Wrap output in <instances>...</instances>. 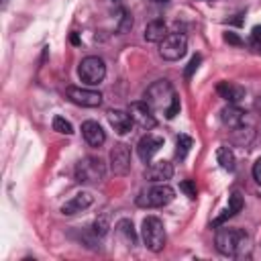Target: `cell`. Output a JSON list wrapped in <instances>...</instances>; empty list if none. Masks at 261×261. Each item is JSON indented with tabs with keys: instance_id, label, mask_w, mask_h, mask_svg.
I'll return each instance as SVG.
<instances>
[{
	"instance_id": "obj_1",
	"label": "cell",
	"mask_w": 261,
	"mask_h": 261,
	"mask_svg": "<svg viewBox=\"0 0 261 261\" xmlns=\"http://www.w3.org/2000/svg\"><path fill=\"white\" fill-rule=\"evenodd\" d=\"M214 243H216L218 253H222L226 257H241L249 249V237L245 234V230L230 228V226L218 228L216 237H214Z\"/></svg>"
},
{
	"instance_id": "obj_2",
	"label": "cell",
	"mask_w": 261,
	"mask_h": 261,
	"mask_svg": "<svg viewBox=\"0 0 261 261\" xmlns=\"http://www.w3.org/2000/svg\"><path fill=\"white\" fill-rule=\"evenodd\" d=\"M141 239H143V243L149 251H153V253L163 251L165 239H167L163 222L157 216H147L141 224Z\"/></svg>"
},
{
	"instance_id": "obj_3",
	"label": "cell",
	"mask_w": 261,
	"mask_h": 261,
	"mask_svg": "<svg viewBox=\"0 0 261 261\" xmlns=\"http://www.w3.org/2000/svg\"><path fill=\"white\" fill-rule=\"evenodd\" d=\"M143 98L153 110H161V108L167 110L171 106V102L175 100V92H173V86L167 80H157L147 88Z\"/></svg>"
},
{
	"instance_id": "obj_4",
	"label": "cell",
	"mask_w": 261,
	"mask_h": 261,
	"mask_svg": "<svg viewBox=\"0 0 261 261\" xmlns=\"http://www.w3.org/2000/svg\"><path fill=\"white\" fill-rule=\"evenodd\" d=\"M175 198V190L163 181V184H155L149 190L141 192V196L137 198V206L141 208H161L165 204H169Z\"/></svg>"
},
{
	"instance_id": "obj_5",
	"label": "cell",
	"mask_w": 261,
	"mask_h": 261,
	"mask_svg": "<svg viewBox=\"0 0 261 261\" xmlns=\"http://www.w3.org/2000/svg\"><path fill=\"white\" fill-rule=\"evenodd\" d=\"M106 175V167L100 157H84L75 165V179L77 184H98Z\"/></svg>"
},
{
	"instance_id": "obj_6",
	"label": "cell",
	"mask_w": 261,
	"mask_h": 261,
	"mask_svg": "<svg viewBox=\"0 0 261 261\" xmlns=\"http://www.w3.org/2000/svg\"><path fill=\"white\" fill-rule=\"evenodd\" d=\"M77 75L84 84L88 86H98L104 77H106V65L98 55H88L80 61L77 67Z\"/></svg>"
},
{
	"instance_id": "obj_7",
	"label": "cell",
	"mask_w": 261,
	"mask_h": 261,
	"mask_svg": "<svg viewBox=\"0 0 261 261\" xmlns=\"http://www.w3.org/2000/svg\"><path fill=\"white\" fill-rule=\"evenodd\" d=\"M188 51V37L184 33H167V37L159 43V55L167 61H177Z\"/></svg>"
},
{
	"instance_id": "obj_8",
	"label": "cell",
	"mask_w": 261,
	"mask_h": 261,
	"mask_svg": "<svg viewBox=\"0 0 261 261\" xmlns=\"http://www.w3.org/2000/svg\"><path fill=\"white\" fill-rule=\"evenodd\" d=\"M69 102L77 104V106H84V108H96L102 104V94L96 92V90H90V88H77V86H69L65 90Z\"/></svg>"
},
{
	"instance_id": "obj_9",
	"label": "cell",
	"mask_w": 261,
	"mask_h": 261,
	"mask_svg": "<svg viewBox=\"0 0 261 261\" xmlns=\"http://www.w3.org/2000/svg\"><path fill=\"white\" fill-rule=\"evenodd\" d=\"M110 171L114 175H126L130 171V149L124 143H116L110 149Z\"/></svg>"
},
{
	"instance_id": "obj_10",
	"label": "cell",
	"mask_w": 261,
	"mask_h": 261,
	"mask_svg": "<svg viewBox=\"0 0 261 261\" xmlns=\"http://www.w3.org/2000/svg\"><path fill=\"white\" fill-rule=\"evenodd\" d=\"M128 112H130L135 124H139V126L145 128V130H151V128L157 124L155 114H153V108H151L145 100H143V102H133L130 108H128Z\"/></svg>"
},
{
	"instance_id": "obj_11",
	"label": "cell",
	"mask_w": 261,
	"mask_h": 261,
	"mask_svg": "<svg viewBox=\"0 0 261 261\" xmlns=\"http://www.w3.org/2000/svg\"><path fill=\"white\" fill-rule=\"evenodd\" d=\"M161 147H163V137H157V135H149V133H147V135L139 141V145H137V155H139L141 161L149 163V161L153 159V155H155Z\"/></svg>"
},
{
	"instance_id": "obj_12",
	"label": "cell",
	"mask_w": 261,
	"mask_h": 261,
	"mask_svg": "<svg viewBox=\"0 0 261 261\" xmlns=\"http://www.w3.org/2000/svg\"><path fill=\"white\" fill-rule=\"evenodd\" d=\"M171 175H173V165L169 161H155L145 171V177L151 184H163V181L171 179Z\"/></svg>"
},
{
	"instance_id": "obj_13",
	"label": "cell",
	"mask_w": 261,
	"mask_h": 261,
	"mask_svg": "<svg viewBox=\"0 0 261 261\" xmlns=\"http://www.w3.org/2000/svg\"><path fill=\"white\" fill-rule=\"evenodd\" d=\"M92 202H94V196H92L90 192H77L71 200H67V202L61 206V214H65V216H73V214H77V212L90 208Z\"/></svg>"
},
{
	"instance_id": "obj_14",
	"label": "cell",
	"mask_w": 261,
	"mask_h": 261,
	"mask_svg": "<svg viewBox=\"0 0 261 261\" xmlns=\"http://www.w3.org/2000/svg\"><path fill=\"white\" fill-rule=\"evenodd\" d=\"M106 116H108L110 126H112L118 135H126V133H130L133 126H135V120H133L130 112H124V110H110Z\"/></svg>"
},
{
	"instance_id": "obj_15",
	"label": "cell",
	"mask_w": 261,
	"mask_h": 261,
	"mask_svg": "<svg viewBox=\"0 0 261 261\" xmlns=\"http://www.w3.org/2000/svg\"><path fill=\"white\" fill-rule=\"evenodd\" d=\"M82 135H84V139H86V143L90 147H100L106 141V133H104V128L96 120L82 122Z\"/></svg>"
},
{
	"instance_id": "obj_16",
	"label": "cell",
	"mask_w": 261,
	"mask_h": 261,
	"mask_svg": "<svg viewBox=\"0 0 261 261\" xmlns=\"http://www.w3.org/2000/svg\"><path fill=\"white\" fill-rule=\"evenodd\" d=\"M216 92L222 100H226L228 104H239L243 98H245V88L239 86V84H232V82H220L216 86Z\"/></svg>"
},
{
	"instance_id": "obj_17",
	"label": "cell",
	"mask_w": 261,
	"mask_h": 261,
	"mask_svg": "<svg viewBox=\"0 0 261 261\" xmlns=\"http://www.w3.org/2000/svg\"><path fill=\"white\" fill-rule=\"evenodd\" d=\"M220 122L228 128H239L245 122V110H241L237 104H228L220 110Z\"/></svg>"
},
{
	"instance_id": "obj_18",
	"label": "cell",
	"mask_w": 261,
	"mask_h": 261,
	"mask_svg": "<svg viewBox=\"0 0 261 261\" xmlns=\"http://www.w3.org/2000/svg\"><path fill=\"white\" fill-rule=\"evenodd\" d=\"M243 210V196L239 194V192H232L230 194V198H228V206L222 210V214L212 222V226H220V224H224L228 218H232L237 212H241Z\"/></svg>"
},
{
	"instance_id": "obj_19",
	"label": "cell",
	"mask_w": 261,
	"mask_h": 261,
	"mask_svg": "<svg viewBox=\"0 0 261 261\" xmlns=\"http://www.w3.org/2000/svg\"><path fill=\"white\" fill-rule=\"evenodd\" d=\"M145 39L149 41V43H161L165 37H167V27H165V22L163 20H151L147 27H145Z\"/></svg>"
},
{
	"instance_id": "obj_20",
	"label": "cell",
	"mask_w": 261,
	"mask_h": 261,
	"mask_svg": "<svg viewBox=\"0 0 261 261\" xmlns=\"http://www.w3.org/2000/svg\"><path fill=\"white\" fill-rule=\"evenodd\" d=\"M116 232L124 239V243L128 247H135L137 245V232H135V226H133V222L128 218H122V220L116 222Z\"/></svg>"
},
{
	"instance_id": "obj_21",
	"label": "cell",
	"mask_w": 261,
	"mask_h": 261,
	"mask_svg": "<svg viewBox=\"0 0 261 261\" xmlns=\"http://www.w3.org/2000/svg\"><path fill=\"white\" fill-rule=\"evenodd\" d=\"M216 161H218L220 167L226 169V171H232V169H234V163H237L234 153H232L228 147H220V149L216 151Z\"/></svg>"
},
{
	"instance_id": "obj_22",
	"label": "cell",
	"mask_w": 261,
	"mask_h": 261,
	"mask_svg": "<svg viewBox=\"0 0 261 261\" xmlns=\"http://www.w3.org/2000/svg\"><path fill=\"white\" fill-rule=\"evenodd\" d=\"M190 149H192V137H188V135H179V137L175 139V157H177L179 161L186 159L188 153H190Z\"/></svg>"
},
{
	"instance_id": "obj_23",
	"label": "cell",
	"mask_w": 261,
	"mask_h": 261,
	"mask_svg": "<svg viewBox=\"0 0 261 261\" xmlns=\"http://www.w3.org/2000/svg\"><path fill=\"white\" fill-rule=\"evenodd\" d=\"M53 130H57V133H61V135H71V133H73V126H71V122L65 120L63 116H55V118H53Z\"/></svg>"
},
{
	"instance_id": "obj_24",
	"label": "cell",
	"mask_w": 261,
	"mask_h": 261,
	"mask_svg": "<svg viewBox=\"0 0 261 261\" xmlns=\"http://www.w3.org/2000/svg\"><path fill=\"white\" fill-rule=\"evenodd\" d=\"M94 234H98V237H104L106 232H108V218L106 216H100V218H96V222H94Z\"/></svg>"
},
{
	"instance_id": "obj_25",
	"label": "cell",
	"mask_w": 261,
	"mask_h": 261,
	"mask_svg": "<svg viewBox=\"0 0 261 261\" xmlns=\"http://www.w3.org/2000/svg\"><path fill=\"white\" fill-rule=\"evenodd\" d=\"M200 61H202V57H200V55H194V57L190 59V63H188V67H186V71H184V75H186V80H190V77L194 75V71L198 69V65H200Z\"/></svg>"
},
{
	"instance_id": "obj_26",
	"label": "cell",
	"mask_w": 261,
	"mask_h": 261,
	"mask_svg": "<svg viewBox=\"0 0 261 261\" xmlns=\"http://www.w3.org/2000/svg\"><path fill=\"white\" fill-rule=\"evenodd\" d=\"M179 190H181L188 198H196V184H194L192 179H184V181L179 184Z\"/></svg>"
},
{
	"instance_id": "obj_27",
	"label": "cell",
	"mask_w": 261,
	"mask_h": 261,
	"mask_svg": "<svg viewBox=\"0 0 261 261\" xmlns=\"http://www.w3.org/2000/svg\"><path fill=\"white\" fill-rule=\"evenodd\" d=\"M120 14H122V16H120V18H122V22H120V27H118V33H124L126 29H130V27H133V18L128 16V12H126V10H122Z\"/></svg>"
},
{
	"instance_id": "obj_28",
	"label": "cell",
	"mask_w": 261,
	"mask_h": 261,
	"mask_svg": "<svg viewBox=\"0 0 261 261\" xmlns=\"http://www.w3.org/2000/svg\"><path fill=\"white\" fill-rule=\"evenodd\" d=\"M177 112H179V98L175 96V100L171 102V106H169V108L165 110V116H167V118H173V116H175Z\"/></svg>"
},
{
	"instance_id": "obj_29",
	"label": "cell",
	"mask_w": 261,
	"mask_h": 261,
	"mask_svg": "<svg viewBox=\"0 0 261 261\" xmlns=\"http://www.w3.org/2000/svg\"><path fill=\"white\" fill-rule=\"evenodd\" d=\"M251 43L253 45H261V27L259 24L253 27V31H251Z\"/></svg>"
},
{
	"instance_id": "obj_30",
	"label": "cell",
	"mask_w": 261,
	"mask_h": 261,
	"mask_svg": "<svg viewBox=\"0 0 261 261\" xmlns=\"http://www.w3.org/2000/svg\"><path fill=\"white\" fill-rule=\"evenodd\" d=\"M253 177H255V181L261 186V157L253 163Z\"/></svg>"
},
{
	"instance_id": "obj_31",
	"label": "cell",
	"mask_w": 261,
	"mask_h": 261,
	"mask_svg": "<svg viewBox=\"0 0 261 261\" xmlns=\"http://www.w3.org/2000/svg\"><path fill=\"white\" fill-rule=\"evenodd\" d=\"M224 41H228V43H232V45H241V39H239L234 33H226V35H224Z\"/></svg>"
},
{
	"instance_id": "obj_32",
	"label": "cell",
	"mask_w": 261,
	"mask_h": 261,
	"mask_svg": "<svg viewBox=\"0 0 261 261\" xmlns=\"http://www.w3.org/2000/svg\"><path fill=\"white\" fill-rule=\"evenodd\" d=\"M159 2H169V0H159Z\"/></svg>"
}]
</instances>
